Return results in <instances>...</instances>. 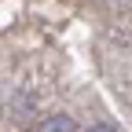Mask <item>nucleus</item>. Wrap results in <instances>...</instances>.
<instances>
[{"instance_id": "1", "label": "nucleus", "mask_w": 132, "mask_h": 132, "mask_svg": "<svg viewBox=\"0 0 132 132\" xmlns=\"http://www.w3.org/2000/svg\"><path fill=\"white\" fill-rule=\"evenodd\" d=\"M37 132H73V118H66V114H52V118H44Z\"/></svg>"}, {"instance_id": "2", "label": "nucleus", "mask_w": 132, "mask_h": 132, "mask_svg": "<svg viewBox=\"0 0 132 132\" xmlns=\"http://www.w3.org/2000/svg\"><path fill=\"white\" fill-rule=\"evenodd\" d=\"M85 132H121L118 125H110V121H95V125H88Z\"/></svg>"}]
</instances>
